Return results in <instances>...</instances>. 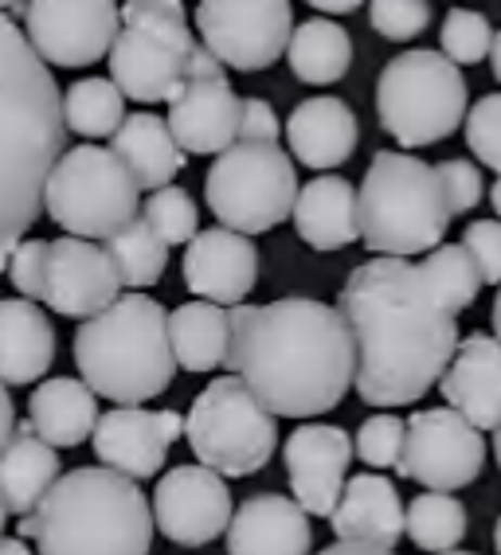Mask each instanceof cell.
Wrapping results in <instances>:
<instances>
[{"instance_id": "6da1fadb", "label": "cell", "mask_w": 501, "mask_h": 555, "mask_svg": "<svg viewBox=\"0 0 501 555\" xmlns=\"http://www.w3.org/2000/svg\"><path fill=\"white\" fill-rule=\"evenodd\" d=\"M357 348V379L369 406L420 403L459 345V318L432 298L420 267L376 255L345 278L337 298Z\"/></svg>"}, {"instance_id": "7a4b0ae2", "label": "cell", "mask_w": 501, "mask_h": 555, "mask_svg": "<svg viewBox=\"0 0 501 555\" xmlns=\"http://www.w3.org/2000/svg\"><path fill=\"white\" fill-rule=\"evenodd\" d=\"M223 367L255 391L271 415L313 418L333 411L357 379V348L342 309L318 298H279L228 309Z\"/></svg>"}, {"instance_id": "3957f363", "label": "cell", "mask_w": 501, "mask_h": 555, "mask_svg": "<svg viewBox=\"0 0 501 555\" xmlns=\"http://www.w3.org/2000/svg\"><path fill=\"white\" fill-rule=\"evenodd\" d=\"M67 145L63 90L0 12V247H16L43 211V184Z\"/></svg>"}, {"instance_id": "277c9868", "label": "cell", "mask_w": 501, "mask_h": 555, "mask_svg": "<svg viewBox=\"0 0 501 555\" xmlns=\"http://www.w3.org/2000/svg\"><path fill=\"white\" fill-rule=\"evenodd\" d=\"M40 555H150L153 513L133 477L111 466H82L55 477L24 516Z\"/></svg>"}, {"instance_id": "5b68a950", "label": "cell", "mask_w": 501, "mask_h": 555, "mask_svg": "<svg viewBox=\"0 0 501 555\" xmlns=\"http://www.w3.org/2000/svg\"><path fill=\"white\" fill-rule=\"evenodd\" d=\"M75 364L94 396L114 403H145L172 384L177 357L169 340V309L145 289L118 294L75 328Z\"/></svg>"}, {"instance_id": "8992f818", "label": "cell", "mask_w": 501, "mask_h": 555, "mask_svg": "<svg viewBox=\"0 0 501 555\" xmlns=\"http://www.w3.org/2000/svg\"><path fill=\"white\" fill-rule=\"evenodd\" d=\"M361 238L372 255H427L451 228V208L439 189L435 165L411 153L381 150L357 192Z\"/></svg>"}, {"instance_id": "52a82bcc", "label": "cell", "mask_w": 501, "mask_h": 555, "mask_svg": "<svg viewBox=\"0 0 501 555\" xmlns=\"http://www.w3.org/2000/svg\"><path fill=\"white\" fill-rule=\"evenodd\" d=\"M466 99L471 90L459 63H451L442 51L415 48L384 63L376 82V118L403 150H423L451 138L462 126Z\"/></svg>"}, {"instance_id": "ba28073f", "label": "cell", "mask_w": 501, "mask_h": 555, "mask_svg": "<svg viewBox=\"0 0 501 555\" xmlns=\"http://www.w3.org/2000/svg\"><path fill=\"white\" fill-rule=\"evenodd\" d=\"M118 36L111 43V79L126 99L153 106L169 102L172 90L189 79L192 36L181 0H126L118 9Z\"/></svg>"}, {"instance_id": "9c48e42d", "label": "cell", "mask_w": 501, "mask_h": 555, "mask_svg": "<svg viewBox=\"0 0 501 555\" xmlns=\"http://www.w3.org/2000/svg\"><path fill=\"white\" fill-rule=\"evenodd\" d=\"M184 438L201 466L220 477H251L279 450V415H271L255 391L228 372L192 399Z\"/></svg>"}, {"instance_id": "30bf717a", "label": "cell", "mask_w": 501, "mask_h": 555, "mask_svg": "<svg viewBox=\"0 0 501 555\" xmlns=\"http://www.w3.org/2000/svg\"><path fill=\"white\" fill-rule=\"evenodd\" d=\"M294 196L298 172L279 141H231L220 160H211L204 184L211 216L243 235H262L291 219Z\"/></svg>"}, {"instance_id": "8fae6325", "label": "cell", "mask_w": 501, "mask_h": 555, "mask_svg": "<svg viewBox=\"0 0 501 555\" xmlns=\"http://www.w3.org/2000/svg\"><path fill=\"white\" fill-rule=\"evenodd\" d=\"M43 208L67 235L106 238L130 223L141 208V189L133 172L99 145L63 150L43 184Z\"/></svg>"}, {"instance_id": "7c38bea8", "label": "cell", "mask_w": 501, "mask_h": 555, "mask_svg": "<svg viewBox=\"0 0 501 555\" xmlns=\"http://www.w3.org/2000/svg\"><path fill=\"white\" fill-rule=\"evenodd\" d=\"M486 466V435L454 406L415 411L403 423V450L396 462V474L408 481H420L423 489L459 493Z\"/></svg>"}, {"instance_id": "4fadbf2b", "label": "cell", "mask_w": 501, "mask_h": 555, "mask_svg": "<svg viewBox=\"0 0 501 555\" xmlns=\"http://www.w3.org/2000/svg\"><path fill=\"white\" fill-rule=\"evenodd\" d=\"M294 31L291 0H201L196 40L228 70H262L286 55Z\"/></svg>"}, {"instance_id": "5bb4252c", "label": "cell", "mask_w": 501, "mask_h": 555, "mask_svg": "<svg viewBox=\"0 0 501 555\" xmlns=\"http://www.w3.org/2000/svg\"><path fill=\"white\" fill-rule=\"evenodd\" d=\"M118 0H28L24 36L48 67H91L118 36Z\"/></svg>"}, {"instance_id": "9a60e30c", "label": "cell", "mask_w": 501, "mask_h": 555, "mask_svg": "<svg viewBox=\"0 0 501 555\" xmlns=\"http://www.w3.org/2000/svg\"><path fill=\"white\" fill-rule=\"evenodd\" d=\"M231 508L235 505H231L228 481L201 462L196 466H172L169 474H160L150 501L153 528L177 547L211 544L228 528Z\"/></svg>"}, {"instance_id": "2e32d148", "label": "cell", "mask_w": 501, "mask_h": 555, "mask_svg": "<svg viewBox=\"0 0 501 555\" xmlns=\"http://www.w3.org/2000/svg\"><path fill=\"white\" fill-rule=\"evenodd\" d=\"M184 435V418L177 411H141V403H118L99 415L91 430V447L102 466L145 481L165 469L169 447Z\"/></svg>"}, {"instance_id": "e0dca14e", "label": "cell", "mask_w": 501, "mask_h": 555, "mask_svg": "<svg viewBox=\"0 0 501 555\" xmlns=\"http://www.w3.org/2000/svg\"><path fill=\"white\" fill-rule=\"evenodd\" d=\"M121 294L118 270L111 255L94 247L91 238L63 235L48 243V262H43V294L51 313L60 318H94Z\"/></svg>"}, {"instance_id": "ac0fdd59", "label": "cell", "mask_w": 501, "mask_h": 555, "mask_svg": "<svg viewBox=\"0 0 501 555\" xmlns=\"http://www.w3.org/2000/svg\"><path fill=\"white\" fill-rule=\"evenodd\" d=\"M286 474H291L294 501L310 516L330 520L333 505L345 489V474L352 462V438L330 423H306L286 438Z\"/></svg>"}, {"instance_id": "d6986e66", "label": "cell", "mask_w": 501, "mask_h": 555, "mask_svg": "<svg viewBox=\"0 0 501 555\" xmlns=\"http://www.w3.org/2000/svg\"><path fill=\"white\" fill-rule=\"evenodd\" d=\"M259 282V250L243 231H196L184 250V286L216 306H240Z\"/></svg>"}, {"instance_id": "ffe728a7", "label": "cell", "mask_w": 501, "mask_h": 555, "mask_svg": "<svg viewBox=\"0 0 501 555\" xmlns=\"http://www.w3.org/2000/svg\"><path fill=\"white\" fill-rule=\"evenodd\" d=\"M240 99L228 75L211 79H184L169 99V129L177 145L192 157L223 153L240 129Z\"/></svg>"}, {"instance_id": "44dd1931", "label": "cell", "mask_w": 501, "mask_h": 555, "mask_svg": "<svg viewBox=\"0 0 501 555\" xmlns=\"http://www.w3.org/2000/svg\"><path fill=\"white\" fill-rule=\"evenodd\" d=\"M435 387L481 435L493 430L501 423V340L486 333L462 337Z\"/></svg>"}, {"instance_id": "7402d4cb", "label": "cell", "mask_w": 501, "mask_h": 555, "mask_svg": "<svg viewBox=\"0 0 501 555\" xmlns=\"http://www.w3.org/2000/svg\"><path fill=\"white\" fill-rule=\"evenodd\" d=\"M228 555H310V513L282 493H255L231 508Z\"/></svg>"}, {"instance_id": "603a6c76", "label": "cell", "mask_w": 501, "mask_h": 555, "mask_svg": "<svg viewBox=\"0 0 501 555\" xmlns=\"http://www.w3.org/2000/svg\"><path fill=\"white\" fill-rule=\"evenodd\" d=\"M333 535L349 544H372L396 552L403 540V501L400 489L384 474L345 477V489L330 513Z\"/></svg>"}, {"instance_id": "cb8c5ba5", "label": "cell", "mask_w": 501, "mask_h": 555, "mask_svg": "<svg viewBox=\"0 0 501 555\" xmlns=\"http://www.w3.org/2000/svg\"><path fill=\"white\" fill-rule=\"evenodd\" d=\"M357 138H361L357 114L349 109V102L330 99V94L298 102L286 121V145L298 157V165L321 172L342 169L357 150Z\"/></svg>"}, {"instance_id": "d4e9b609", "label": "cell", "mask_w": 501, "mask_h": 555, "mask_svg": "<svg viewBox=\"0 0 501 555\" xmlns=\"http://www.w3.org/2000/svg\"><path fill=\"white\" fill-rule=\"evenodd\" d=\"M294 231L313 250H342L361 238L357 219V189L345 177H318L301 184L294 196Z\"/></svg>"}, {"instance_id": "484cf974", "label": "cell", "mask_w": 501, "mask_h": 555, "mask_svg": "<svg viewBox=\"0 0 501 555\" xmlns=\"http://www.w3.org/2000/svg\"><path fill=\"white\" fill-rule=\"evenodd\" d=\"M55 364V325L36 301L0 298V379L36 384Z\"/></svg>"}, {"instance_id": "4316f807", "label": "cell", "mask_w": 501, "mask_h": 555, "mask_svg": "<svg viewBox=\"0 0 501 555\" xmlns=\"http://www.w3.org/2000/svg\"><path fill=\"white\" fill-rule=\"evenodd\" d=\"M111 153L133 172L141 192L165 189L189 165L184 160L189 153L177 145L169 121L150 114V109H138L130 118H121V126L111 133Z\"/></svg>"}, {"instance_id": "83f0119b", "label": "cell", "mask_w": 501, "mask_h": 555, "mask_svg": "<svg viewBox=\"0 0 501 555\" xmlns=\"http://www.w3.org/2000/svg\"><path fill=\"white\" fill-rule=\"evenodd\" d=\"M63 474L60 454L51 442H43L31 423L12 430V438L0 450V501L16 516H28L40 505L43 493L55 486V477Z\"/></svg>"}, {"instance_id": "f1b7e54d", "label": "cell", "mask_w": 501, "mask_h": 555, "mask_svg": "<svg viewBox=\"0 0 501 555\" xmlns=\"http://www.w3.org/2000/svg\"><path fill=\"white\" fill-rule=\"evenodd\" d=\"M28 423L51 447H79L99 423V396L75 376L43 379L28 399Z\"/></svg>"}, {"instance_id": "f546056e", "label": "cell", "mask_w": 501, "mask_h": 555, "mask_svg": "<svg viewBox=\"0 0 501 555\" xmlns=\"http://www.w3.org/2000/svg\"><path fill=\"white\" fill-rule=\"evenodd\" d=\"M228 333L231 318L228 309L216 306V301H184L169 313V340H172V357L177 367L184 372H211V367H223L228 357Z\"/></svg>"}, {"instance_id": "4dcf8cb0", "label": "cell", "mask_w": 501, "mask_h": 555, "mask_svg": "<svg viewBox=\"0 0 501 555\" xmlns=\"http://www.w3.org/2000/svg\"><path fill=\"white\" fill-rule=\"evenodd\" d=\"M286 60H291L294 79L310 82V87H330L342 82L352 67V40L342 24L313 16V21L298 24L286 43Z\"/></svg>"}, {"instance_id": "1f68e13d", "label": "cell", "mask_w": 501, "mask_h": 555, "mask_svg": "<svg viewBox=\"0 0 501 555\" xmlns=\"http://www.w3.org/2000/svg\"><path fill=\"white\" fill-rule=\"evenodd\" d=\"M102 250L111 255L121 289L157 286V278L169 267V243H160L157 231L141 216H133L130 223H121L114 235L102 238Z\"/></svg>"}, {"instance_id": "d6a6232c", "label": "cell", "mask_w": 501, "mask_h": 555, "mask_svg": "<svg viewBox=\"0 0 501 555\" xmlns=\"http://www.w3.org/2000/svg\"><path fill=\"white\" fill-rule=\"evenodd\" d=\"M415 267H420L423 282L432 289V298L439 301L447 313H454V318H459L466 306H474L478 289L486 286L478 274V262H474L471 250L462 247V243H439V247L427 250L423 262H415Z\"/></svg>"}, {"instance_id": "836d02e7", "label": "cell", "mask_w": 501, "mask_h": 555, "mask_svg": "<svg viewBox=\"0 0 501 555\" xmlns=\"http://www.w3.org/2000/svg\"><path fill=\"white\" fill-rule=\"evenodd\" d=\"M466 508L459 505L454 493H439V489H427L408 505L403 513V535H411V544L420 552H451L462 544L466 535Z\"/></svg>"}, {"instance_id": "e575fe53", "label": "cell", "mask_w": 501, "mask_h": 555, "mask_svg": "<svg viewBox=\"0 0 501 555\" xmlns=\"http://www.w3.org/2000/svg\"><path fill=\"white\" fill-rule=\"evenodd\" d=\"M126 118V94L114 79H79L63 94V121L67 133L79 138H111Z\"/></svg>"}, {"instance_id": "d590c367", "label": "cell", "mask_w": 501, "mask_h": 555, "mask_svg": "<svg viewBox=\"0 0 501 555\" xmlns=\"http://www.w3.org/2000/svg\"><path fill=\"white\" fill-rule=\"evenodd\" d=\"M141 219L157 231L160 243H189L196 235V223H201V208H196V199L189 196L184 189L177 184H165V189H153L141 204Z\"/></svg>"}, {"instance_id": "8d00e7d4", "label": "cell", "mask_w": 501, "mask_h": 555, "mask_svg": "<svg viewBox=\"0 0 501 555\" xmlns=\"http://www.w3.org/2000/svg\"><path fill=\"white\" fill-rule=\"evenodd\" d=\"M442 55L459 67H471V63H481L490 55V43H493V28L490 21L474 9H451L447 12V21H442Z\"/></svg>"}, {"instance_id": "74e56055", "label": "cell", "mask_w": 501, "mask_h": 555, "mask_svg": "<svg viewBox=\"0 0 501 555\" xmlns=\"http://www.w3.org/2000/svg\"><path fill=\"white\" fill-rule=\"evenodd\" d=\"M403 450V418H396L391 411L384 415H369L352 438V454L361 457L372 469H396Z\"/></svg>"}, {"instance_id": "f35d334b", "label": "cell", "mask_w": 501, "mask_h": 555, "mask_svg": "<svg viewBox=\"0 0 501 555\" xmlns=\"http://www.w3.org/2000/svg\"><path fill=\"white\" fill-rule=\"evenodd\" d=\"M369 21L384 40L408 43L432 24V4L427 0H369Z\"/></svg>"}, {"instance_id": "ab89813d", "label": "cell", "mask_w": 501, "mask_h": 555, "mask_svg": "<svg viewBox=\"0 0 501 555\" xmlns=\"http://www.w3.org/2000/svg\"><path fill=\"white\" fill-rule=\"evenodd\" d=\"M466 145L486 169L501 172V94H486L466 114Z\"/></svg>"}, {"instance_id": "60d3db41", "label": "cell", "mask_w": 501, "mask_h": 555, "mask_svg": "<svg viewBox=\"0 0 501 555\" xmlns=\"http://www.w3.org/2000/svg\"><path fill=\"white\" fill-rule=\"evenodd\" d=\"M435 177H439V189L447 196V208L451 216H466L471 208H478L481 196H486V184H481V169L474 160H442L435 165Z\"/></svg>"}, {"instance_id": "b9f144b4", "label": "cell", "mask_w": 501, "mask_h": 555, "mask_svg": "<svg viewBox=\"0 0 501 555\" xmlns=\"http://www.w3.org/2000/svg\"><path fill=\"white\" fill-rule=\"evenodd\" d=\"M462 247L478 262L486 286H501V219H474L462 231Z\"/></svg>"}, {"instance_id": "7bdbcfd3", "label": "cell", "mask_w": 501, "mask_h": 555, "mask_svg": "<svg viewBox=\"0 0 501 555\" xmlns=\"http://www.w3.org/2000/svg\"><path fill=\"white\" fill-rule=\"evenodd\" d=\"M43 262H48V238H21L9 258L12 286L21 289V298L40 301L43 294Z\"/></svg>"}, {"instance_id": "ee69618b", "label": "cell", "mask_w": 501, "mask_h": 555, "mask_svg": "<svg viewBox=\"0 0 501 555\" xmlns=\"http://www.w3.org/2000/svg\"><path fill=\"white\" fill-rule=\"evenodd\" d=\"M279 114L267 99H240V129L235 141H279Z\"/></svg>"}, {"instance_id": "f6af8a7d", "label": "cell", "mask_w": 501, "mask_h": 555, "mask_svg": "<svg viewBox=\"0 0 501 555\" xmlns=\"http://www.w3.org/2000/svg\"><path fill=\"white\" fill-rule=\"evenodd\" d=\"M12 430H16V406H12L9 384L0 379V450H4V442L12 438Z\"/></svg>"}, {"instance_id": "bcb514c9", "label": "cell", "mask_w": 501, "mask_h": 555, "mask_svg": "<svg viewBox=\"0 0 501 555\" xmlns=\"http://www.w3.org/2000/svg\"><path fill=\"white\" fill-rule=\"evenodd\" d=\"M318 555H396L388 552V547H372V544H349V540H337L333 547H325V552Z\"/></svg>"}, {"instance_id": "7dc6e473", "label": "cell", "mask_w": 501, "mask_h": 555, "mask_svg": "<svg viewBox=\"0 0 501 555\" xmlns=\"http://www.w3.org/2000/svg\"><path fill=\"white\" fill-rule=\"evenodd\" d=\"M301 4H310L318 12H330V16H345V12H357L364 0H301Z\"/></svg>"}, {"instance_id": "c3c4849f", "label": "cell", "mask_w": 501, "mask_h": 555, "mask_svg": "<svg viewBox=\"0 0 501 555\" xmlns=\"http://www.w3.org/2000/svg\"><path fill=\"white\" fill-rule=\"evenodd\" d=\"M0 555H31V547L24 540H12V535H0Z\"/></svg>"}, {"instance_id": "681fc988", "label": "cell", "mask_w": 501, "mask_h": 555, "mask_svg": "<svg viewBox=\"0 0 501 555\" xmlns=\"http://www.w3.org/2000/svg\"><path fill=\"white\" fill-rule=\"evenodd\" d=\"M490 67H493V79L501 82V31H493V43H490Z\"/></svg>"}, {"instance_id": "f907efd6", "label": "cell", "mask_w": 501, "mask_h": 555, "mask_svg": "<svg viewBox=\"0 0 501 555\" xmlns=\"http://www.w3.org/2000/svg\"><path fill=\"white\" fill-rule=\"evenodd\" d=\"M493 337L501 340V289H498V298H493Z\"/></svg>"}, {"instance_id": "816d5d0a", "label": "cell", "mask_w": 501, "mask_h": 555, "mask_svg": "<svg viewBox=\"0 0 501 555\" xmlns=\"http://www.w3.org/2000/svg\"><path fill=\"white\" fill-rule=\"evenodd\" d=\"M490 204H493V211H498V219H501V177L493 180V189H490Z\"/></svg>"}, {"instance_id": "f5cc1de1", "label": "cell", "mask_w": 501, "mask_h": 555, "mask_svg": "<svg viewBox=\"0 0 501 555\" xmlns=\"http://www.w3.org/2000/svg\"><path fill=\"white\" fill-rule=\"evenodd\" d=\"M493 457H498V469H501V423L493 427Z\"/></svg>"}, {"instance_id": "db71d44e", "label": "cell", "mask_w": 501, "mask_h": 555, "mask_svg": "<svg viewBox=\"0 0 501 555\" xmlns=\"http://www.w3.org/2000/svg\"><path fill=\"white\" fill-rule=\"evenodd\" d=\"M12 250H16V247H0V270H9V258H12Z\"/></svg>"}, {"instance_id": "11a10c76", "label": "cell", "mask_w": 501, "mask_h": 555, "mask_svg": "<svg viewBox=\"0 0 501 555\" xmlns=\"http://www.w3.org/2000/svg\"><path fill=\"white\" fill-rule=\"evenodd\" d=\"M493 547H498V555H501V516H498V528H493Z\"/></svg>"}, {"instance_id": "9f6ffc18", "label": "cell", "mask_w": 501, "mask_h": 555, "mask_svg": "<svg viewBox=\"0 0 501 555\" xmlns=\"http://www.w3.org/2000/svg\"><path fill=\"white\" fill-rule=\"evenodd\" d=\"M21 4H24V0H0V12H4V9H21Z\"/></svg>"}, {"instance_id": "6f0895ef", "label": "cell", "mask_w": 501, "mask_h": 555, "mask_svg": "<svg viewBox=\"0 0 501 555\" xmlns=\"http://www.w3.org/2000/svg\"><path fill=\"white\" fill-rule=\"evenodd\" d=\"M4 520H9V508H4V501H0V535H4Z\"/></svg>"}, {"instance_id": "680465c9", "label": "cell", "mask_w": 501, "mask_h": 555, "mask_svg": "<svg viewBox=\"0 0 501 555\" xmlns=\"http://www.w3.org/2000/svg\"><path fill=\"white\" fill-rule=\"evenodd\" d=\"M435 555H474V552H459V547H451V552H435Z\"/></svg>"}]
</instances>
